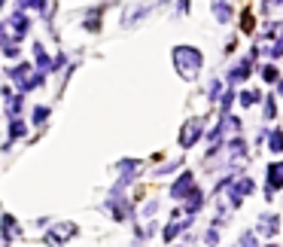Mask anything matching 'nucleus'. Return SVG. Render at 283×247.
I'll list each match as a JSON object with an SVG mask.
<instances>
[{"mask_svg":"<svg viewBox=\"0 0 283 247\" xmlns=\"http://www.w3.org/2000/svg\"><path fill=\"white\" fill-rule=\"evenodd\" d=\"M268 186H271V193H274L277 186H283V162H280V165H271V171H268Z\"/></svg>","mask_w":283,"mask_h":247,"instance_id":"nucleus-4","label":"nucleus"},{"mask_svg":"<svg viewBox=\"0 0 283 247\" xmlns=\"http://www.w3.org/2000/svg\"><path fill=\"white\" fill-rule=\"evenodd\" d=\"M262 76H265L268 83H274V80H277V67H274V64H268V67H262Z\"/></svg>","mask_w":283,"mask_h":247,"instance_id":"nucleus-10","label":"nucleus"},{"mask_svg":"<svg viewBox=\"0 0 283 247\" xmlns=\"http://www.w3.org/2000/svg\"><path fill=\"white\" fill-rule=\"evenodd\" d=\"M192 183H195V177H192V174L186 171V174L174 183V195H177V198H186L189 193H195V189H192Z\"/></svg>","mask_w":283,"mask_h":247,"instance_id":"nucleus-3","label":"nucleus"},{"mask_svg":"<svg viewBox=\"0 0 283 247\" xmlns=\"http://www.w3.org/2000/svg\"><path fill=\"white\" fill-rule=\"evenodd\" d=\"M198 134H201V119H189L183 125V134H180V143H183V147H192Z\"/></svg>","mask_w":283,"mask_h":247,"instance_id":"nucleus-2","label":"nucleus"},{"mask_svg":"<svg viewBox=\"0 0 283 247\" xmlns=\"http://www.w3.org/2000/svg\"><path fill=\"white\" fill-rule=\"evenodd\" d=\"M213 16H216L219 21H229V18H232V9L222 6V3H216V6H213Z\"/></svg>","mask_w":283,"mask_h":247,"instance_id":"nucleus-7","label":"nucleus"},{"mask_svg":"<svg viewBox=\"0 0 283 247\" xmlns=\"http://www.w3.org/2000/svg\"><path fill=\"white\" fill-rule=\"evenodd\" d=\"M64 235H73V226H58V229H55L46 241H49V244H61V238H64Z\"/></svg>","mask_w":283,"mask_h":247,"instance_id":"nucleus-5","label":"nucleus"},{"mask_svg":"<svg viewBox=\"0 0 283 247\" xmlns=\"http://www.w3.org/2000/svg\"><path fill=\"white\" fill-rule=\"evenodd\" d=\"M268 147L274 150V153H280V150H283V131H274V134H271V143H268Z\"/></svg>","mask_w":283,"mask_h":247,"instance_id":"nucleus-9","label":"nucleus"},{"mask_svg":"<svg viewBox=\"0 0 283 247\" xmlns=\"http://www.w3.org/2000/svg\"><path fill=\"white\" fill-rule=\"evenodd\" d=\"M280 95H283V83H280Z\"/></svg>","mask_w":283,"mask_h":247,"instance_id":"nucleus-12","label":"nucleus"},{"mask_svg":"<svg viewBox=\"0 0 283 247\" xmlns=\"http://www.w3.org/2000/svg\"><path fill=\"white\" fill-rule=\"evenodd\" d=\"M174 64L180 76H186V80H192L198 71H201V52L195 46H177L174 49Z\"/></svg>","mask_w":283,"mask_h":247,"instance_id":"nucleus-1","label":"nucleus"},{"mask_svg":"<svg viewBox=\"0 0 283 247\" xmlns=\"http://www.w3.org/2000/svg\"><path fill=\"white\" fill-rule=\"evenodd\" d=\"M46 116H49V110H46V107H37V110H33V122H37V125H40V122L46 119Z\"/></svg>","mask_w":283,"mask_h":247,"instance_id":"nucleus-11","label":"nucleus"},{"mask_svg":"<svg viewBox=\"0 0 283 247\" xmlns=\"http://www.w3.org/2000/svg\"><path fill=\"white\" fill-rule=\"evenodd\" d=\"M0 3H6V0H0Z\"/></svg>","mask_w":283,"mask_h":247,"instance_id":"nucleus-13","label":"nucleus"},{"mask_svg":"<svg viewBox=\"0 0 283 247\" xmlns=\"http://www.w3.org/2000/svg\"><path fill=\"white\" fill-rule=\"evenodd\" d=\"M256 101H259V92H253V88H247V92H241V104H244V107L256 104Z\"/></svg>","mask_w":283,"mask_h":247,"instance_id":"nucleus-8","label":"nucleus"},{"mask_svg":"<svg viewBox=\"0 0 283 247\" xmlns=\"http://www.w3.org/2000/svg\"><path fill=\"white\" fill-rule=\"evenodd\" d=\"M241 28H244L247 34H250V31L256 28V18H253V13H250V9H244V13H241Z\"/></svg>","mask_w":283,"mask_h":247,"instance_id":"nucleus-6","label":"nucleus"}]
</instances>
